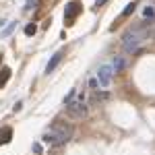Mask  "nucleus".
Here are the masks:
<instances>
[{
	"instance_id": "1",
	"label": "nucleus",
	"mask_w": 155,
	"mask_h": 155,
	"mask_svg": "<svg viewBox=\"0 0 155 155\" xmlns=\"http://www.w3.org/2000/svg\"><path fill=\"white\" fill-rule=\"evenodd\" d=\"M71 137H72V126H71V124L56 120L48 130L44 132L41 141H44L46 145H50V147H60V145L68 143V141H71Z\"/></svg>"
},
{
	"instance_id": "2",
	"label": "nucleus",
	"mask_w": 155,
	"mask_h": 155,
	"mask_svg": "<svg viewBox=\"0 0 155 155\" xmlns=\"http://www.w3.org/2000/svg\"><path fill=\"white\" fill-rule=\"evenodd\" d=\"M149 23H141L139 27H134V29H130L126 35H124V39H122V46H124V52H134V50L139 48L143 41H147L149 39Z\"/></svg>"
},
{
	"instance_id": "3",
	"label": "nucleus",
	"mask_w": 155,
	"mask_h": 155,
	"mask_svg": "<svg viewBox=\"0 0 155 155\" xmlns=\"http://www.w3.org/2000/svg\"><path fill=\"white\" fill-rule=\"evenodd\" d=\"M66 106V114L74 120H83L87 116V104H85V93H79L77 91V95L74 99H71L68 104H64Z\"/></svg>"
},
{
	"instance_id": "4",
	"label": "nucleus",
	"mask_w": 155,
	"mask_h": 155,
	"mask_svg": "<svg viewBox=\"0 0 155 155\" xmlns=\"http://www.w3.org/2000/svg\"><path fill=\"white\" fill-rule=\"evenodd\" d=\"M81 11H83V4H81V2H77V0L68 2V4H66V11H64V23L72 25L74 19L81 15Z\"/></svg>"
},
{
	"instance_id": "5",
	"label": "nucleus",
	"mask_w": 155,
	"mask_h": 155,
	"mask_svg": "<svg viewBox=\"0 0 155 155\" xmlns=\"http://www.w3.org/2000/svg\"><path fill=\"white\" fill-rule=\"evenodd\" d=\"M112 74H114L112 66H110V64H104V66L97 71V83H99V87H110V83H112Z\"/></svg>"
},
{
	"instance_id": "6",
	"label": "nucleus",
	"mask_w": 155,
	"mask_h": 155,
	"mask_svg": "<svg viewBox=\"0 0 155 155\" xmlns=\"http://www.w3.org/2000/svg\"><path fill=\"white\" fill-rule=\"evenodd\" d=\"M62 56H64V52H62V50H60V52H56V54L52 56V60L48 62V66H46V74H50V72L56 71V66L62 62Z\"/></svg>"
},
{
	"instance_id": "7",
	"label": "nucleus",
	"mask_w": 155,
	"mask_h": 155,
	"mask_svg": "<svg viewBox=\"0 0 155 155\" xmlns=\"http://www.w3.org/2000/svg\"><path fill=\"white\" fill-rule=\"evenodd\" d=\"M11 139H12V128H8V126L0 128V145L11 143Z\"/></svg>"
},
{
	"instance_id": "8",
	"label": "nucleus",
	"mask_w": 155,
	"mask_h": 155,
	"mask_svg": "<svg viewBox=\"0 0 155 155\" xmlns=\"http://www.w3.org/2000/svg\"><path fill=\"white\" fill-rule=\"evenodd\" d=\"M11 68L8 66H4V68H0V87H4V85L8 83V79H11Z\"/></svg>"
},
{
	"instance_id": "9",
	"label": "nucleus",
	"mask_w": 155,
	"mask_h": 155,
	"mask_svg": "<svg viewBox=\"0 0 155 155\" xmlns=\"http://www.w3.org/2000/svg\"><path fill=\"white\" fill-rule=\"evenodd\" d=\"M137 6H139L137 2H128V4H126V8L122 11V15H120V17H122V19H126V17H130L132 12H134V8H137Z\"/></svg>"
},
{
	"instance_id": "10",
	"label": "nucleus",
	"mask_w": 155,
	"mask_h": 155,
	"mask_svg": "<svg viewBox=\"0 0 155 155\" xmlns=\"http://www.w3.org/2000/svg\"><path fill=\"white\" fill-rule=\"evenodd\" d=\"M122 66H124L122 58H114V62H112V71H114V72H120V71H122Z\"/></svg>"
},
{
	"instance_id": "11",
	"label": "nucleus",
	"mask_w": 155,
	"mask_h": 155,
	"mask_svg": "<svg viewBox=\"0 0 155 155\" xmlns=\"http://www.w3.org/2000/svg\"><path fill=\"white\" fill-rule=\"evenodd\" d=\"M35 31H37V27L33 23H29L27 27H25V35H35Z\"/></svg>"
},
{
	"instance_id": "12",
	"label": "nucleus",
	"mask_w": 155,
	"mask_h": 155,
	"mask_svg": "<svg viewBox=\"0 0 155 155\" xmlns=\"http://www.w3.org/2000/svg\"><path fill=\"white\" fill-rule=\"evenodd\" d=\"M153 15H155V8H153V6H147V8L143 11V17H145V19H153Z\"/></svg>"
},
{
	"instance_id": "13",
	"label": "nucleus",
	"mask_w": 155,
	"mask_h": 155,
	"mask_svg": "<svg viewBox=\"0 0 155 155\" xmlns=\"http://www.w3.org/2000/svg\"><path fill=\"white\" fill-rule=\"evenodd\" d=\"M37 2H39V0H27V4H25V8H27V11H31V8H35V6H37Z\"/></svg>"
},
{
	"instance_id": "14",
	"label": "nucleus",
	"mask_w": 155,
	"mask_h": 155,
	"mask_svg": "<svg viewBox=\"0 0 155 155\" xmlns=\"http://www.w3.org/2000/svg\"><path fill=\"white\" fill-rule=\"evenodd\" d=\"M89 85H91V89H97V87H99V83H97V79H91V81H89Z\"/></svg>"
},
{
	"instance_id": "15",
	"label": "nucleus",
	"mask_w": 155,
	"mask_h": 155,
	"mask_svg": "<svg viewBox=\"0 0 155 155\" xmlns=\"http://www.w3.org/2000/svg\"><path fill=\"white\" fill-rule=\"evenodd\" d=\"M106 2H107V0H95V6H97V8H99V6H104Z\"/></svg>"
},
{
	"instance_id": "16",
	"label": "nucleus",
	"mask_w": 155,
	"mask_h": 155,
	"mask_svg": "<svg viewBox=\"0 0 155 155\" xmlns=\"http://www.w3.org/2000/svg\"><path fill=\"white\" fill-rule=\"evenodd\" d=\"M12 27H15V25H11L8 29H4V31H2V35H8V33H11V31H12Z\"/></svg>"
},
{
	"instance_id": "17",
	"label": "nucleus",
	"mask_w": 155,
	"mask_h": 155,
	"mask_svg": "<svg viewBox=\"0 0 155 155\" xmlns=\"http://www.w3.org/2000/svg\"><path fill=\"white\" fill-rule=\"evenodd\" d=\"M0 64H2V54H0Z\"/></svg>"
},
{
	"instance_id": "18",
	"label": "nucleus",
	"mask_w": 155,
	"mask_h": 155,
	"mask_svg": "<svg viewBox=\"0 0 155 155\" xmlns=\"http://www.w3.org/2000/svg\"><path fill=\"white\" fill-rule=\"evenodd\" d=\"M153 2H155V0H153Z\"/></svg>"
}]
</instances>
